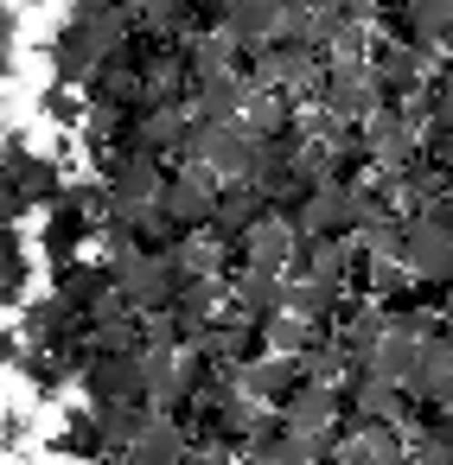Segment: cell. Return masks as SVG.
<instances>
[{
	"instance_id": "1",
	"label": "cell",
	"mask_w": 453,
	"mask_h": 465,
	"mask_svg": "<svg viewBox=\"0 0 453 465\" xmlns=\"http://www.w3.org/2000/svg\"><path fill=\"white\" fill-rule=\"evenodd\" d=\"M326 52L319 45H300V39H281V45H268L262 58H256V90H275V96H287V103H319V90H326Z\"/></svg>"
},
{
	"instance_id": "2",
	"label": "cell",
	"mask_w": 453,
	"mask_h": 465,
	"mask_svg": "<svg viewBox=\"0 0 453 465\" xmlns=\"http://www.w3.org/2000/svg\"><path fill=\"white\" fill-rule=\"evenodd\" d=\"M256 153H262V141L243 122H198L192 147H186V166H205L224 185H243V179H256Z\"/></svg>"
},
{
	"instance_id": "3",
	"label": "cell",
	"mask_w": 453,
	"mask_h": 465,
	"mask_svg": "<svg viewBox=\"0 0 453 465\" xmlns=\"http://www.w3.org/2000/svg\"><path fill=\"white\" fill-rule=\"evenodd\" d=\"M179 287H186V274H179L173 249H141L135 262L116 268V293H122L128 312H141V319H147V312H173Z\"/></svg>"
},
{
	"instance_id": "4",
	"label": "cell",
	"mask_w": 453,
	"mask_h": 465,
	"mask_svg": "<svg viewBox=\"0 0 453 465\" xmlns=\"http://www.w3.org/2000/svg\"><path fill=\"white\" fill-rule=\"evenodd\" d=\"M84 395L90 408H141L147 401V382H141V351H96L84 357Z\"/></svg>"
},
{
	"instance_id": "5",
	"label": "cell",
	"mask_w": 453,
	"mask_h": 465,
	"mask_svg": "<svg viewBox=\"0 0 453 465\" xmlns=\"http://www.w3.org/2000/svg\"><path fill=\"white\" fill-rule=\"evenodd\" d=\"M383 77H377V64H332L326 71V90H319V109H332L338 122H351V128H364L377 109H383Z\"/></svg>"
},
{
	"instance_id": "6",
	"label": "cell",
	"mask_w": 453,
	"mask_h": 465,
	"mask_svg": "<svg viewBox=\"0 0 453 465\" xmlns=\"http://www.w3.org/2000/svg\"><path fill=\"white\" fill-rule=\"evenodd\" d=\"M357 217H364V204H357V185H345V179H319L294 204L300 236H345V230H357Z\"/></svg>"
},
{
	"instance_id": "7",
	"label": "cell",
	"mask_w": 453,
	"mask_h": 465,
	"mask_svg": "<svg viewBox=\"0 0 453 465\" xmlns=\"http://www.w3.org/2000/svg\"><path fill=\"white\" fill-rule=\"evenodd\" d=\"M160 198H166V173H160L154 153H116L109 160V204H116V217L147 211Z\"/></svg>"
},
{
	"instance_id": "8",
	"label": "cell",
	"mask_w": 453,
	"mask_h": 465,
	"mask_svg": "<svg viewBox=\"0 0 453 465\" xmlns=\"http://www.w3.org/2000/svg\"><path fill=\"white\" fill-rule=\"evenodd\" d=\"M217 204H224V179H217V173L186 166L179 179H166V211H173L179 236H186V230H211V223H217Z\"/></svg>"
},
{
	"instance_id": "9",
	"label": "cell",
	"mask_w": 453,
	"mask_h": 465,
	"mask_svg": "<svg viewBox=\"0 0 453 465\" xmlns=\"http://www.w3.org/2000/svg\"><path fill=\"white\" fill-rule=\"evenodd\" d=\"M402 268L415 281H447L453 287V223L440 211L408 217V255H402Z\"/></svg>"
},
{
	"instance_id": "10",
	"label": "cell",
	"mask_w": 453,
	"mask_h": 465,
	"mask_svg": "<svg viewBox=\"0 0 453 465\" xmlns=\"http://www.w3.org/2000/svg\"><path fill=\"white\" fill-rule=\"evenodd\" d=\"M300 249H307V236H300V223L287 217V211H268L249 236H243V268H268V274H287L294 262H300Z\"/></svg>"
},
{
	"instance_id": "11",
	"label": "cell",
	"mask_w": 453,
	"mask_h": 465,
	"mask_svg": "<svg viewBox=\"0 0 453 465\" xmlns=\"http://www.w3.org/2000/svg\"><path fill=\"white\" fill-rule=\"evenodd\" d=\"M300 382H307L300 376V357H281V351H262V357L237 363V395H249L262 408H287Z\"/></svg>"
},
{
	"instance_id": "12",
	"label": "cell",
	"mask_w": 453,
	"mask_h": 465,
	"mask_svg": "<svg viewBox=\"0 0 453 465\" xmlns=\"http://www.w3.org/2000/svg\"><path fill=\"white\" fill-rule=\"evenodd\" d=\"M217 33H230L237 39V52H268V45H281L287 33H281V0H230V7L217 14Z\"/></svg>"
},
{
	"instance_id": "13",
	"label": "cell",
	"mask_w": 453,
	"mask_h": 465,
	"mask_svg": "<svg viewBox=\"0 0 453 465\" xmlns=\"http://www.w3.org/2000/svg\"><path fill=\"white\" fill-rule=\"evenodd\" d=\"M364 147H370V166L402 173V166H415V153H421V128H415L402 109H377V115L364 122Z\"/></svg>"
},
{
	"instance_id": "14",
	"label": "cell",
	"mask_w": 453,
	"mask_h": 465,
	"mask_svg": "<svg viewBox=\"0 0 453 465\" xmlns=\"http://www.w3.org/2000/svg\"><path fill=\"white\" fill-rule=\"evenodd\" d=\"M338 452H351L357 465H408V433L396 420H357L338 440Z\"/></svg>"
},
{
	"instance_id": "15",
	"label": "cell",
	"mask_w": 453,
	"mask_h": 465,
	"mask_svg": "<svg viewBox=\"0 0 453 465\" xmlns=\"http://www.w3.org/2000/svg\"><path fill=\"white\" fill-rule=\"evenodd\" d=\"M408 395H415V401H434V408L453 401V338H440V331L421 338V363H415V376H408Z\"/></svg>"
},
{
	"instance_id": "16",
	"label": "cell",
	"mask_w": 453,
	"mask_h": 465,
	"mask_svg": "<svg viewBox=\"0 0 453 465\" xmlns=\"http://www.w3.org/2000/svg\"><path fill=\"white\" fill-rule=\"evenodd\" d=\"M357 262H364V249L345 242V236H307V249H300V274H313V281H326V287H338V293H345V281L357 274Z\"/></svg>"
},
{
	"instance_id": "17",
	"label": "cell",
	"mask_w": 453,
	"mask_h": 465,
	"mask_svg": "<svg viewBox=\"0 0 453 465\" xmlns=\"http://www.w3.org/2000/svg\"><path fill=\"white\" fill-rule=\"evenodd\" d=\"M256 96V77H243V71H230V77H211V84H192V115L198 122H237L243 115V103Z\"/></svg>"
},
{
	"instance_id": "18",
	"label": "cell",
	"mask_w": 453,
	"mask_h": 465,
	"mask_svg": "<svg viewBox=\"0 0 453 465\" xmlns=\"http://www.w3.org/2000/svg\"><path fill=\"white\" fill-rule=\"evenodd\" d=\"M338 408H345V395H338V389H313V382H300V389H294V401L281 408V427L313 433V440H332Z\"/></svg>"
},
{
	"instance_id": "19",
	"label": "cell",
	"mask_w": 453,
	"mask_h": 465,
	"mask_svg": "<svg viewBox=\"0 0 453 465\" xmlns=\"http://www.w3.org/2000/svg\"><path fill=\"white\" fill-rule=\"evenodd\" d=\"M116 465H186V427H179L173 414H147L141 440H135Z\"/></svg>"
},
{
	"instance_id": "20",
	"label": "cell",
	"mask_w": 453,
	"mask_h": 465,
	"mask_svg": "<svg viewBox=\"0 0 453 465\" xmlns=\"http://www.w3.org/2000/svg\"><path fill=\"white\" fill-rule=\"evenodd\" d=\"M268 211H275V198H268L256 179H243V185H224V204H217V223H211V230H224L230 242H243Z\"/></svg>"
},
{
	"instance_id": "21",
	"label": "cell",
	"mask_w": 453,
	"mask_h": 465,
	"mask_svg": "<svg viewBox=\"0 0 453 465\" xmlns=\"http://www.w3.org/2000/svg\"><path fill=\"white\" fill-rule=\"evenodd\" d=\"M224 255H230V236L224 230H186L173 242V262L186 281H224Z\"/></svg>"
},
{
	"instance_id": "22",
	"label": "cell",
	"mask_w": 453,
	"mask_h": 465,
	"mask_svg": "<svg viewBox=\"0 0 453 465\" xmlns=\"http://www.w3.org/2000/svg\"><path fill=\"white\" fill-rule=\"evenodd\" d=\"M230 306H243L256 325H268L275 312H287V281L268 274V268H243V274L230 281Z\"/></svg>"
},
{
	"instance_id": "23",
	"label": "cell",
	"mask_w": 453,
	"mask_h": 465,
	"mask_svg": "<svg viewBox=\"0 0 453 465\" xmlns=\"http://www.w3.org/2000/svg\"><path fill=\"white\" fill-rule=\"evenodd\" d=\"M370 64H377V77H383L389 90H421V84H428V71H434V52H428V45H415V39H396V45H383Z\"/></svg>"
},
{
	"instance_id": "24",
	"label": "cell",
	"mask_w": 453,
	"mask_h": 465,
	"mask_svg": "<svg viewBox=\"0 0 453 465\" xmlns=\"http://www.w3.org/2000/svg\"><path fill=\"white\" fill-rule=\"evenodd\" d=\"M186 71H192V84H211V77H230L237 71V39L230 33H198L192 39V52H186Z\"/></svg>"
},
{
	"instance_id": "25",
	"label": "cell",
	"mask_w": 453,
	"mask_h": 465,
	"mask_svg": "<svg viewBox=\"0 0 453 465\" xmlns=\"http://www.w3.org/2000/svg\"><path fill=\"white\" fill-rule=\"evenodd\" d=\"M122 14L135 26H147L154 39H173V33L192 26V0H122Z\"/></svg>"
},
{
	"instance_id": "26",
	"label": "cell",
	"mask_w": 453,
	"mask_h": 465,
	"mask_svg": "<svg viewBox=\"0 0 453 465\" xmlns=\"http://www.w3.org/2000/svg\"><path fill=\"white\" fill-rule=\"evenodd\" d=\"M402 14H408V33L415 45H453V0H402Z\"/></svg>"
},
{
	"instance_id": "27",
	"label": "cell",
	"mask_w": 453,
	"mask_h": 465,
	"mask_svg": "<svg viewBox=\"0 0 453 465\" xmlns=\"http://www.w3.org/2000/svg\"><path fill=\"white\" fill-rule=\"evenodd\" d=\"M262 344L281 351V357H307L313 344H326V331H319L313 319H300V312H275V319L262 325Z\"/></svg>"
},
{
	"instance_id": "28",
	"label": "cell",
	"mask_w": 453,
	"mask_h": 465,
	"mask_svg": "<svg viewBox=\"0 0 453 465\" xmlns=\"http://www.w3.org/2000/svg\"><path fill=\"white\" fill-rule=\"evenodd\" d=\"M287 312L326 325V319L338 312V287H326V281H313V274H294V281H287Z\"/></svg>"
},
{
	"instance_id": "29",
	"label": "cell",
	"mask_w": 453,
	"mask_h": 465,
	"mask_svg": "<svg viewBox=\"0 0 453 465\" xmlns=\"http://www.w3.org/2000/svg\"><path fill=\"white\" fill-rule=\"evenodd\" d=\"M408 465H453V427H447V420L415 427V433H408Z\"/></svg>"
},
{
	"instance_id": "30",
	"label": "cell",
	"mask_w": 453,
	"mask_h": 465,
	"mask_svg": "<svg viewBox=\"0 0 453 465\" xmlns=\"http://www.w3.org/2000/svg\"><path fill=\"white\" fill-rule=\"evenodd\" d=\"M428 128H453V77L428 84Z\"/></svg>"
},
{
	"instance_id": "31",
	"label": "cell",
	"mask_w": 453,
	"mask_h": 465,
	"mask_svg": "<svg viewBox=\"0 0 453 465\" xmlns=\"http://www.w3.org/2000/svg\"><path fill=\"white\" fill-rule=\"evenodd\" d=\"M192 7H217V0H192ZM224 7H230V0H224Z\"/></svg>"
}]
</instances>
